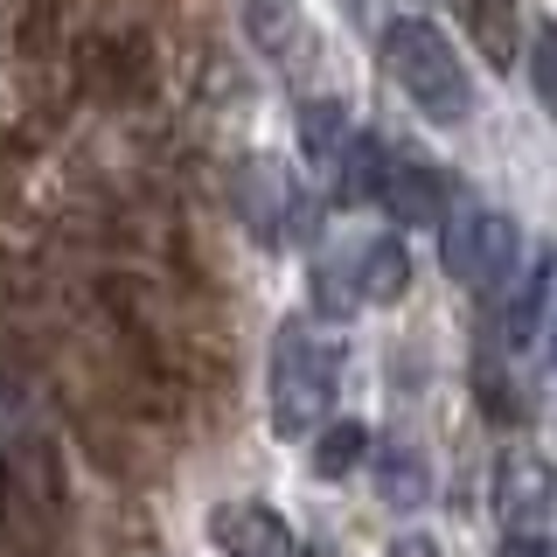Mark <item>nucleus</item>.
<instances>
[{"label":"nucleus","instance_id":"ddd939ff","mask_svg":"<svg viewBox=\"0 0 557 557\" xmlns=\"http://www.w3.org/2000/svg\"><path fill=\"white\" fill-rule=\"evenodd\" d=\"M362 460H370V425L362 418H327L313 432V481H348Z\"/></svg>","mask_w":557,"mask_h":557},{"label":"nucleus","instance_id":"4468645a","mask_svg":"<svg viewBox=\"0 0 557 557\" xmlns=\"http://www.w3.org/2000/svg\"><path fill=\"white\" fill-rule=\"evenodd\" d=\"M300 153L313 168H335L342 153H348V112H342V98H307L300 104Z\"/></svg>","mask_w":557,"mask_h":557},{"label":"nucleus","instance_id":"6e6552de","mask_svg":"<svg viewBox=\"0 0 557 557\" xmlns=\"http://www.w3.org/2000/svg\"><path fill=\"white\" fill-rule=\"evenodd\" d=\"M446 14L460 22V35L474 42V57L487 70H516V57H522V8L516 0H446Z\"/></svg>","mask_w":557,"mask_h":557},{"label":"nucleus","instance_id":"a211bd4d","mask_svg":"<svg viewBox=\"0 0 557 557\" xmlns=\"http://www.w3.org/2000/svg\"><path fill=\"white\" fill-rule=\"evenodd\" d=\"M474 391H481V411L495 418V425H522V397L509 391V376H502L495 362H481V370H474Z\"/></svg>","mask_w":557,"mask_h":557},{"label":"nucleus","instance_id":"6ab92c4d","mask_svg":"<svg viewBox=\"0 0 557 557\" xmlns=\"http://www.w3.org/2000/svg\"><path fill=\"white\" fill-rule=\"evenodd\" d=\"M251 28H258V42L265 49H286L293 42V0H251Z\"/></svg>","mask_w":557,"mask_h":557},{"label":"nucleus","instance_id":"5701e85b","mask_svg":"<svg viewBox=\"0 0 557 557\" xmlns=\"http://www.w3.org/2000/svg\"><path fill=\"white\" fill-rule=\"evenodd\" d=\"M300 557H348L342 544H313V550H300Z\"/></svg>","mask_w":557,"mask_h":557},{"label":"nucleus","instance_id":"f8f14e48","mask_svg":"<svg viewBox=\"0 0 557 557\" xmlns=\"http://www.w3.org/2000/svg\"><path fill=\"white\" fill-rule=\"evenodd\" d=\"M550 286H557V258H530V272L516 278L509 293V313H502V335H509V348H530L536 335H544V307H550Z\"/></svg>","mask_w":557,"mask_h":557},{"label":"nucleus","instance_id":"0eeeda50","mask_svg":"<svg viewBox=\"0 0 557 557\" xmlns=\"http://www.w3.org/2000/svg\"><path fill=\"white\" fill-rule=\"evenodd\" d=\"M209 544L223 557H300L286 516L272 502H216L209 509Z\"/></svg>","mask_w":557,"mask_h":557},{"label":"nucleus","instance_id":"423d86ee","mask_svg":"<svg viewBox=\"0 0 557 557\" xmlns=\"http://www.w3.org/2000/svg\"><path fill=\"white\" fill-rule=\"evenodd\" d=\"M550 509H557V467L530 446L502 453L495 460V516L509 522V530H536Z\"/></svg>","mask_w":557,"mask_h":557},{"label":"nucleus","instance_id":"1a4fd4ad","mask_svg":"<svg viewBox=\"0 0 557 557\" xmlns=\"http://www.w3.org/2000/svg\"><path fill=\"white\" fill-rule=\"evenodd\" d=\"M446 196L453 182L425 161H383V182H376V202L391 209L397 223H446Z\"/></svg>","mask_w":557,"mask_h":557},{"label":"nucleus","instance_id":"4be33fe9","mask_svg":"<svg viewBox=\"0 0 557 557\" xmlns=\"http://www.w3.org/2000/svg\"><path fill=\"white\" fill-rule=\"evenodd\" d=\"M544 362L557 370V321H550V335H544Z\"/></svg>","mask_w":557,"mask_h":557},{"label":"nucleus","instance_id":"aec40b11","mask_svg":"<svg viewBox=\"0 0 557 557\" xmlns=\"http://www.w3.org/2000/svg\"><path fill=\"white\" fill-rule=\"evenodd\" d=\"M383 557H440V544H432V536H397Z\"/></svg>","mask_w":557,"mask_h":557},{"label":"nucleus","instance_id":"9b49d317","mask_svg":"<svg viewBox=\"0 0 557 557\" xmlns=\"http://www.w3.org/2000/svg\"><path fill=\"white\" fill-rule=\"evenodd\" d=\"M376 495L391 502V509H425L432 502V460L405 440L376 446Z\"/></svg>","mask_w":557,"mask_h":557},{"label":"nucleus","instance_id":"f257e3e1","mask_svg":"<svg viewBox=\"0 0 557 557\" xmlns=\"http://www.w3.org/2000/svg\"><path fill=\"white\" fill-rule=\"evenodd\" d=\"M335 397H342V348L313 335L307 321H286L272 342V391H265L272 432L278 440H313L335 411Z\"/></svg>","mask_w":557,"mask_h":557},{"label":"nucleus","instance_id":"2eb2a0df","mask_svg":"<svg viewBox=\"0 0 557 557\" xmlns=\"http://www.w3.org/2000/svg\"><path fill=\"white\" fill-rule=\"evenodd\" d=\"M356 307H362L356 265H348V258H321V265H313V313H327V321H348Z\"/></svg>","mask_w":557,"mask_h":557},{"label":"nucleus","instance_id":"f3484780","mask_svg":"<svg viewBox=\"0 0 557 557\" xmlns=\"http://www.w3.org/2000/svg\"><path fill=\"white\" fill-rule=\"evenodd\" d=\"M530 91L557 126V22H536V35H530Z\"/></svg>","mask_w":557,"mask_h":557},{"label":"nucleus","instance_id":"dca6fc26","mask_svg":"<svg viewBox=\"0 0 557 557\" xmlns=\"http://www.w3.org/2000/svg\"><path fill=\"white\" fill-rule=\"evenodd\" d=\"M335 168H342V202H370L376 182H383V147L362 133V139H348V153H342Z\"/></svg>","mask_w":557,"mask_h":557},{"label":"nucleus","instance_id":"9d476101","mask_svg":"<svg viewBox=\"0 0 557 557\" xmlns=\"http://www.w3.org/2000/svg\"><path fill=\"white\" fill-rule=\"evenodd\" d=\"M356 293H362V307H397L411 293V251L397 237H370L356 258Z\"/></svg>","mask_w":557,"mask_h":557},{"label":"nucleus","instance_id":"f03ea898","mask_svg":"<svg viewBox=\"0 0 557 557\" xmlns=\"http://www.w3.org/2000/svg\"><path fill=\"white\" fill-rule=\"evenodd\" d=\"M383 70H391L397 91H405L432 126H460V119L474 112V84H467L453 42L425 22V14H397V22H383Z\"/></svg>","mask_w":557,"mask_h":557},{"label":"nucleus","instance_id":"7ed1b4c3","mask_svg":"<svg viewBox=\"0 0 557 557\" xmlns=\"http://www.w3.org/2000/svg\"><path fill=\"white\" fill-rule=\"evenodd\" d=\"M153 35L147 28H98L77 42V91L98 104H139L153 91Z\"/></svg>","mask_w":557,"mask_h":557},{"label":"nucleus","instance_id":"412c9836","mask_svg":"<svg viewBox=\"0 0 557 557\" xmlns=\"http://www.w3.org/2000/svg\"><path fill=\"white\" fill-rule=\"evenodd\" d=\"M8 509H14V460L0 453V522H8Z\"/></svg>","mask_w":557,"mask_h":557},{"label":"nucleus","instance_id":"39448f33","mask_svg":"<svg viewBox=\"0 0 557 557\" xmlns=\"http://www.w3.org/2000/svg\"><path fill=\"white\" fill-rule=\"evenodd\" d=\"M440 265L460 286H502V272L516 265V223L487 202H467L440 223Z\"/></svg>","mask_w":557,"mask_h":557},{"label":"nucleus","instance_id":"20e7f679","mask_svg":"<svg viewBox=\"0 0 557 557\" xmlns=\"http://www.w3.org/2000/svg\"><path fill=\"white\" fill-rule=\"evenodd\" d=\"M231 202H237L244 231H251L258 244H293V237H307V231H313V202L300 196V182H286V168L265 161V153L237 161Z\"/></svg>","mask_w":557,"mask_h":557}]
</instances>
